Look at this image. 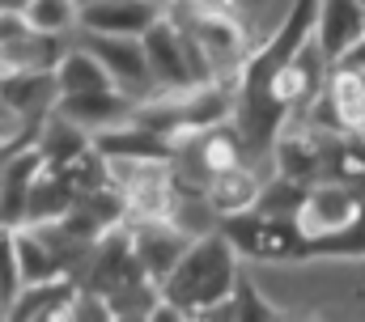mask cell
Listing matches in <instances>:
<instances>
[{
	"label": "cell",
	"mask_w": 365,
	"mask_h": 322,
	"mask_svg": "<svg viewBox=\"0 0 365 322\" xmlns=\"http://www.w3.org/2000/svg\"><path fill=\"white\" fill-rule=\"evenodd\" d=\"M319 4L323 0H293L284 26L272 38L242 64L238 73V106H234V123L247 140V149H272L280 128L289 123V106H280L272 93V77L314 38L319 30Z\"/></svg>",
	"instance_id": "1"
},
{
	"label": "cell",
	"mask_w": 365,
	"mask_h": 322,
	"mask_svg": "<svg viewBox=\"0 0 365 322\" xmlns=\"http://www.w3.org/2000/svg\"><path fill=\"white\" fill-rule=\"evenodd\" d=\"M238 250L221 229L191 238L187 254L179 267L162 280V297H170L175 306L187 310V318H204L212 306H221L225 297H234L238 284Z\"/></svg>",
	"instance_id": "2"
},
{
	"label": "cell",
	"mask_w": 365,
	"mask_h": 322,
	"mask_svg": "<svg viewBox=\"0 0 365 322\" xmlns=\"http://www.w3.org/2000/svg\"><path fill=\"white\" fill-rule=\"evenodd\" d=\"M81 47H90L93 56L106 64V73L115 77V89H123L136 102H149V93L158 89L153 68H149V51L145 38L136 34H98V30H81Z\"/></svg>",
	"instance_id": "3"
},
{
	"label": "cell",
	"mask_w": 365,
	"mask_h": 322,
	"mask_svg": "<svg viewBox=\"0 0 365 322\" xmlns=\"http://www.w3.org/2000/svg\"><path fill=\"white\" fill-rule=\"evenodd\" d=\"M128 229H132V246H136V259H140L145 276L158 280V284L179 267V259L191 246V234L175 217H128Z\"/></svg>",
	"instance_id": "4"
},
{
	"label": "cell",
	"mask_w": 365,
	"mask_h": 322,
	"mask_svg": "<svg viewBox=\"0 0 365 322\" xmlns=\"http://www.w3.org/2000/svg\"><path fill=\"white\" fill-rule=\"evenodd\" d=\"M145 51H149V68H153V80H158V89H166V93H182V89H191L195 80H191V68H187V47H182V30L175 26V17H158L145 34Z\"/></svg>",
	"instance_id": "5"
},
{
	"label": "cell",
	"mask_w": 365,
	"mask_h": 322,
	"mask_svg": "<svg viewBox=\"0 0 365 322\" xmlns=\"http://www.w3.org/2000/svg\"><path fill=\"white\" fill-rule=\"evenodd\" d=\"M47 165V157L38 153V145L13 153L0 165V229H21L30 217V187L38 178V170Z\"/></svg>",
	"instance_id": "6"
},
{
	"label": "cell",
	"mask_w": 365,
	"mask_h": 322,
	"mask_svg": "<svg viewBox=\"0 0 365 322\" xmlns=\"http://www.w3.org/2000/svg\"><path fill=\"white\" fill-rule=\"evenodd\" d=\"M93 149L102 157H132V161H175V149L179 140L136 123V119H123L115 128H102L93 132Z\"/></svg>",
	"instance_id": "7"
},
{
	"label": "cell",
	"mask_w": 365,
	"mask_h": 322,
	"mask_svg": "<svg viewBox=\"0 0 365 322\" xmlns=\"http://www.w3.org/2000/svg\"><path fill=\"white\" fill-rule=\"evenodd\" d=\"M166 9H158L153 0H81V30H98V34H145Z\"/></svg>",
	"instance_id": "8"
},
{
	"label": "cell",
	"mask_w": 365,
	"mask_h": 322,
	"mask_svg": "<svg viewBox=\"0 0 365 322\" xmlns=\"http://www.w3.org/2000/svg\"><path fill=\"white\" fill-rule=\"evenodd\" d=\"M140 102L128 98L123 89H93V93H60L56 110L68 115L73 123H81L86 132H102V128H115L123 119H132Z\"/></svg>",
	"instance_id": "9"
},
{
	"label": "cell",
	"mask_w": 365,
	"mask_h": 322,
	"mask_svg": "<svg viewBox=\"0 0 365 322\" xmlns=\"http://www.w3.org/2000/svg\"><path fill=\"white\" fill-rule=\"evenodd\" d=\"M0 102L13 119H47L60 102V80L56 73H17L0 80Z\"/></svg>",
	"instance_id": "10"
},
{
	"label": "cell",
	"mask_w": 365,
	"mask_h": 322,
	"mask_svg": "<svg viewBox=\"0 0 365 322\" xmlns=\"http://www.w3.org/2000/svg\"><path fill=\"white\" fill-rule=\"evenodd\" d=\"M361 34H365L361 0H323V4H319V30H314V38H319L323 56H327L331 64H336Z\"/></svg>",
	"instance_id": "11"
},
{
	"label": "cell",
	"mask_w": 365,
	"mask_h": 322,
	"mask_svg": "<svg viewBox=\"0 0 365 322\" xmlns=\"http://www.w3.org/2000/svg\"><path fill=\"white\" fill-rule=\"evenodd\" d=\"M77 293H81L77 276H56V280H43V284H26L17 293V301L9 306V314L13 318H68Z\"/></svg>",
	"instance_id": "12"
},
{
	"label": "cell",
	"mask_w": 365,
	"mask_h": 322,
	"mask_svg": "<svg viewBox=\"0 0 365 322\" xmlns=\"http://www.w3.org/2000/svg\"><path fill=\"white\" fill-rule=\"evenodd\" d=\"M73 204H77V187L56 165H43L38 178H34V187H30V217H26V225L60 221V217H68Z\"/></svg>",
	"instance_id": "13"
},
{
	"label": "cell",
	"mask_w": 365,
	"mask_h": 322,
	"mask_svg": "<svg viewBox=\"0 0 365 322\" xmlns=\"http://www.w3.org/2000/svg\"><path fill=\"white\" fill-rule=\"evenodd\" d=\"M90 145H93V132H86L81 123H73L60 110H51L43 119V128H38V153L47 157V165H64V161H73L77 153H86Z\"/></svg>",
	"instance_id": "14"
},
{
	"label": "cell",
	"mask_w": 365,
	"mask_h": 322,
	"mask_svg": "<svg viewBox=\"0 0 365 322\" xmlns=\"http://www.w3.org/2000/svg\"><path fill=\"white\" fill-rule=\"evenodd\" d=\"M259 182L247 165H234V170H221L212 182H208V199L217 208V217H230V212H251L255 199H259Z\"/></svg>",
	"instance_id": "15"
},
{
	"label": "cell",
	"mask_w": 365,
	"mask_h": 322,
	"mask_svg": "<svg viewBox=\"0 0 365 322\" xmlns=\"http://www.w3.org/2000/svg\"><path fill=\"white\" fill-rule=\"evenodd\" d=\"M60 93H93V89H115V77L106 73V64L93 56L90 47H77L60 60L56 68Z\"/></svg>",
	"instance_id": "16"
},
{
	"label": "cell",
	"mask_w": 365,
	"mask_h": 322,
	"mask_svg": "<svg viewBox=\"0 0 365 322\" xmlns=\"http://www.w3.org/2000/svg\"><path fill=\"white\" fill-rule=\"evenodd\" d=\"M17 259H21V280H26V284H43V280L68 276L64 263L56 259V250L47 246V238H43L34 225H21V229H17Z\"/></svg>",
	"instance_id": "17"
},
{
	"label": "cell",
	"mask_w": 365,
	"mask_h": 322,
	"mask_svg": "<svg viewBox=\"0 0 365 322\" xmlns=\"http://www.w3.org/2000/svg\"><path fill=\"white\" fill-rule=\"evenodd\" d=\"M306 182H293V178H276L272 187H264L259 191V199H255V212H264V217H297L302 212V204H306Z\"/></svg>",
	"instance_id": "18"
},
{
	"label": "cell",
	"mask_w": 365,
	"mask_h": 322,
	"mask_svg": "<svg viewBox=\"0 0 365 322\" xmlns=\"http://www.w3.org/2000/svg\"><path fill=\"white\" fill-rule=\"evenodd\" d=\"M26 17H30V26H34V30L64 34L68 26H77V17H81V4H77V0H30Z\"/></svg>",
	"instance_id": "19"
},
{
	"label": "cell",
	"mask_w": 365,
	"mask_h": 322,
	"mask_svg": "<svg viewBox=\"0 0 365 322\" xmlns=\"http://www.w3.org/2000/svg\"><path fill=\"white\" fill-rule=\"evenodd\" d=\"M21 289L26 280H21V259H17V229H0V310H9Z\"/></svg>",
	"instance_id": "20"
},
{
	"label": "cell",
	"mask_w": 365,
	"mask_h": 322,
	"mask_svg": "<svg viewBox=\"0 0 365 322\" xmlns=\"http://www.w3.org/2000/svg\"><path fill=\"white\" fill-rule=\"evenodd\" d=\"M234 318L238 322H268V318H280V310L268 306L264 297H259V289L251 284V276H242L238 271V284H234Z\"/></svg>",
	"instance_id": "21"
},
{
	"label": "cell",
	"mask_w": 365,
	"mask_h": 322,
	"mask_svg": "<svg viewBox=\"0 0 365 322\" xmlns=\"http://www.w3.org/2000/svg\"><path fill=\"white\" fill-rule=\"evenodd\" d=\"M26 30H30V17H26V13L0 9V47H4V43H13V38H21Z\"/></svg>",
	"instance_id": "22"
},
{
	"label": "cell",
	"mask_w": 365,
	"mask_h": 322,
	"mask_svg": "<svg viewBox=\"0 0 365 322\" xmlns=\"http://www.w3.org/2000/svg\"><path fill=\"white\" fill-rule=\"evenodd\" d=\"M331 68H344V73H361V68H365V34L357 38V43H353V47H349V51H344V56H340V60H336V64H331Z\"/></svg>",
	"instance_id": "23"
},
{
	"label": "cell",
	"mask_w": 365,
	"mask_h": 322,
	"mask_svg": "<svg viewBox=\"0 0 365 322\" xmlns=\"http://www.w3.org/2000/svg\"><path fill=\"white\" fill-rule=\"evenodd\" d=\"M153 4H158V9H170V4H175V0H153Z\"/></svg>",
	"instance_id": "24"
},
{
	"label": "cell",
	"mask_w": 365,
	"mask_h": 322,
	"mask_svg": "<svg viewBox=\"0 0 365 322\" xmlns=\"http://www.w3.org/2000/svg\"><path fill=\"white\" fill-rule=\"evenodd\" d=\"M361 80H365V68H361Z\"/></svg>",
	"instance_id": "25"
},
{
	"label": "cell",
	"mask_w": 365,
	"mask_h": 322,
	"mask_svg": "<svg viewBox=\"0 0 365 322\" xmlns=\"http://www.w3.org/2000/svg\"><path fill=\"white\" fill-rule=\"evenodd\" d=\"M361 9H365V0H361Z\"/></svg>",
	"instance_id": "26"
}]
</instances>
